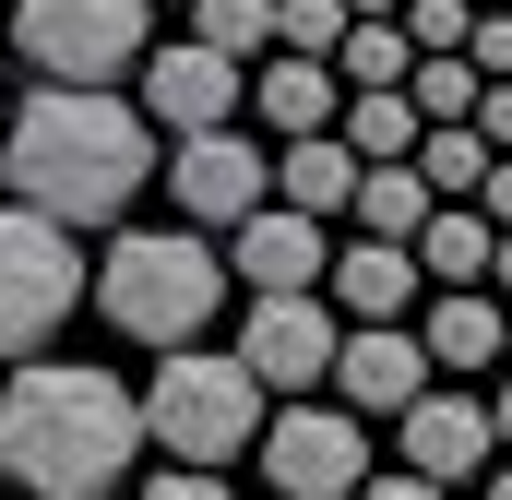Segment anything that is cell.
I'll return each instance as SVG.
<instances>
[{"mask_svg": "<svg viewBox=\"0 0 512 500\" xmlns=\"http://www.w3.org/2000/svg\"><path fill=\"white\" fill-rule=\"evenodd\" d=\"M251 465L274 477V500H358L370 489V417H346V405H274Z\"/></svg>", "mask_w": 512, "mask_h": 500, "instance_id": "7", "label": "cell"}, {"mask_svg": "<svg viewBox=\"0 0 512 500\" xmlns=\"http://www.w3.org/2000/svg\"><path fill=\"white\" fill-rule=\"evenodd\" d=\"M72 310H84V239L48 227V215H24V203H0V358L12 370L48 358V334Z\"/></svg>", "mask_w": 512, "mask_h": 500, "instance_id": "6", "label": "cell"}, {"mask_svg": "<svg viewBox=\"0 0 512 500\" xmlns=\"http://www.w3.org/2000/svg\"><path fill=\"white\" fill-rule=\"evenodd\" d=\"M334 72H346V96H405V84H417V36H405V24H358V36L334 48Z\"/></svg>", "mask_w": 512, "mask_h": 500, "instance_id": "21", "label": "cell"}, {"mask_svg": "<svg viewBox=\"0 0 512 500\" xmlns=\"http://www.w3.org/2000/svg\"><path fill=\"white\" fill-rule=\"evenodd\" d=\"M251 120H262V143H322V131H346V72L274 48L251 72Z\"/></svg>", "mask_w": 512, "mask_h": 500, "instance_id": "14", "label": "cell"}, {"mask_svg": "<svg viewBox=\"0 0 512 500\" xmlns=\"http://www.w3.org/2000/svg\"><path fill=\"white\" fill-rule=\"evenodd\" d=\"M441 393V370H429V346H417V322H346V358H334V405L346 417H417Z\"/></svg>", "mask_w": 512, "mask_h": 500, "instance_id": "11", "label": "cell"}, {"mask_svg": "<svg viewBox=\"0 0 512 500\" xmlns=\"http://www.w3.org/2000/svg\"><path fill=\"white\" fill-rule=\"evenodd\" d=\"M227 274H239L251 298H322V286H334V239H322L310 215H286V203H262L251 227L227 239Z\"/></svg>", "mask_w": 512, "mask_h": 500, "instance_id": "13", "label": "cell"}, {"mask_svg": "<svg viewBox=\"0 0 512 500\" xmlns=\"http://www.w3.org/2000/svg\"><path fill=\"white\" fill-rule=\"evenodd\" d=\"M417 274H429V298L489 286V274H501V227H489L477 203H441V215H429V239H417Z\"/></svg>", "mask_w": 512, "mask_h": 500, "instance_id": "18", "label": "cell"}, {"mask_svg": "<svg viewBox=\"0 0 512 500\" xmlns=\"http://www.w3.org/2000/svg\"><path fill=\"white\" fill-rule=\"evenodd\" d=\"M417 346H429V370L465 381V370H512V310L489 286H465V298H429L417 310Z\"/></svg>", "mask_w": 512, "mask_h": 500, "instance_id": "16", "label": "cell"}, {"mask_svg": "<svg viewBox=\"0 0 512 500\" xmlns=\"http://www.w3.org/2000/svg\"><path fill=\"white\" fill-rule=\"evenodd\" d=\"M322 298H334L346 322H405V310H429V274H417V250H405V239H346Z\"/></svg>", "mask_w": 512, "mask_h": 500, "instance_id": "15", "label": "cell"}, {"mask_svg": "<svg viewBox=\"0 0 512 500\" xmlns=\"http://www.w3.org/2000/svg\"><path fill=\"white\" fill-rule=\"evenodd\" d=\"M489 417H501V453H512V370H501V393H489Z\"/></svg>", "mask_w": 512, "mask_h": 500, "instance_id": "30", "label": "cell"}, {"mask_svg": "<svg viewBox=\"0 0 512 500\" xmlns=\"http://www.w3.org/2000/svg\"><path fill=\"white\" fill-rule=\"evenodd\" d=\"M477 215H489V227H501V239H512V155H501V167H489V191H477Z\"/></svg>", "mask_w": 512, "mask_h": 500, "instance_id": "27", "label": "cell"}, {"mask_svg": "<svg viewBox=\"0 0 512 500\" xmlns=\"http://www.w3.org/2000/svg\"><path fill=\"white\" fill-rule=\"evenodd\" d=\"M429 215H441V191H429V179H417V167H370V179H358V239H429Z\"/></svg>", "mask_w": 512, "mask_h": 500, "instance_id": "19", "label": "cell"}, {"mask_svg": "<svg viewBox=\"0 0 512 500\" xmlns=\"http://www.w3.org/2000/svg\"><path fill=\"white\" fill-rule=\"evenodd\" d=\"M179 12H191V0H179Z\"/></svg>", "mask_w": 512, "mask_h": 500, "instance_id": "33", "label": "cell"}, {"mask_svg": "<svg viewBox=\"0 0 512 500\" xmlns=\"http://www.w3.org/2000/svg\"><path fill=\"white\" fill-rule=\"evenodd\" d=\"M131 108L167 131V143H203V131H239V108H251V72H239V60H215L203 36H167V48L143 60Z\"/></svg>", "mask_w": 512, "mask_h": 500, "instance_id": "9", "label": "cell"}, {"mask_svg": "<svg viewBox=\"0 0 512 500\" xmlns=\"http://www.w3.org/2000/svg\"><path fill=\"white\" fill-rule=\"evenodd\" d=\"M477 131H489V155H512V84H489V96H477Z\"/></svg>", "mask_w": 512, "mask_h": 500, "instance_id": "26", "label": "cell"}, {"mask_svg": "<svg viewBox=\"0 0 512 500\" xmlns=\"http://www.w3.org/2000/svg\"><path fill=\"white\" fill-rule=\"evenodd\" d=\"M393 441H405V477H429V489H465V477L489 489V477H501V465H489V453H501L489 393H453V381H441V393H429V405H417Z\"/></svg>", "mask_w": 512, "mask_h": 500, "instance_id": "12", "label": "cell"}, {"mask_svg": "<svg viewBox=\"0 0 512 500\" xmlns=\"http://www.w3.org/2000/svg\"><path fill=\"white\" fill-rule=\"evenodd\" d=\"M239 358H251V381L274 405H310V393L334 381V358H346V310H334V298H251Z\"/></svg>", "mask_w": 512, "mask_h": 500, "instance_id": "8", "label": "cell"}, {"mask_svg": "<svg viewBox=\"0 0 512 500\" xmlns=\"http://www.w3.org/2000/svg\"><path fill=\"white\" fill-rule=\"evenodd\" d=\"M489 167H501V155H489V131H477V120H453V131H429V143H417V179H429L441 203H477V191H489Z\"/></svg>", "mask_w": 512, "mask_h": 500, "instance_id": "22", "label": "cell"}, {"mask_svg": "<svg viewBox=\"0 0 512 500\" xmlns=\"http://www.w3.org/2000/svg\"><path fill=\"white\" fill-rule=\"evenodd\" d=\"M143 441V393L96 358H24L0 381V477L24 500H108Z\"/></svg>", "mask_w": 512, "mask_h": 500, "instance_id": "2", "label": "cell"}, {"mask_svg": "<svg viewBox=\"0 0 512 500\" xmlns=\"http://www.w3.org/2000/svg\"><path fill=\"white\" fill-rule=\"evenodd\" d=\"M346 36H358L346 0H274V48H286V60H334Z\"/></svg>", "mask_w": 512, "mask_h": 500, "instance_id": "24", "label": "cell"}, {"mask_svg": "<svg viewBox=\"0 0 512 500\" xmlns=\"http://www.w3.org/2000/svg\"><path fill=\"white\" fill-rule=\"evenodd\" d=\"M358 155H346V131H322V143H274V203L286 215H310V227H334V215H358Z\"/></svg>", "mask_w": 512, "mask_h": 500, "instance_id": "17", "label": "cell"}, {"mask_svg": "<svg viewBox=\"0 0 512 500\" xmlns=\"http://www.w3.org/2000/svg\"><path fill=\"white\" fill-rule=\"evenodd\" d=\"M167 191H179V227H251L274 203V143L251 131H203V143H167Z\"/></svg>", "mask_w": 512, "mask_h": 500, "instance_id": "10", "label": "cell"}, {"mask_svg": "<svg viewBox=\"0 0 512 500\" xmlns=\"http://www.w3.org/2000/svg\"><path fill=\"white\" fill-rule=\"evenodd\" d=\"M191 36H203L215 60L262 72V60H274V0H191Z\"/></svg>", "mask_w": 512, "mask_h": 500, "instance_id": "23", "label": "cell"}, {"mask_svg": "<svg viewBox=\"0 0 512 500\" xmlns=\"http://www.w3.org/2000/svg\"><path fill=\"white\" fill-rule=\"evenodd\" d=\"M477 500H512V465H501V477H489V489H477Z\"/></svg>", "mask_w": 512, "mask_h": 500, "instance_id": "32", "label": "cell"}, {"mask_svg": "<svg viewBox=\"0 0 512 500\" xmlns=\"http://www.w3.org/2000/svg\"><path fill=\"white\" fill-rule=\"evenodd\" d=\"M12 60L72 96H120V72L155 60V0H12Z\"/></svg>", "mask_w": 512, "mask_h": 500, "instance_id": "5", "label": "cell"}, {"mask_svg": "<svg viewBox=\"0 0 512 500\" xmlns=\"http://www.w3.org/2000/svg\"><path fill=\"white\" fill-rule=\"evenodd\" d=\"M262 429H274V393L251 381L239 346H179V358H155V381H143V441H155L179 477H227L239 453H262Z\"/></svg>", "mask_w": 512, "mask_h": 500, "instance_id": "4", "label": "cell"}, {"mask_svg": "<svg viewBox=\"0 0 512 500\" xmlns=\"http://www.w3.org/2000/svg\"><path fill=\"white\" fill-rule=\"evenodd\" d=\"M143 179H167V131L143 120L131 96H72V84H36L12 120H0V203L48 215V227H108L120 239Z\"/></svg>", "mask_w": 512, "mask_h": 500, "instance_id": "1", "label": "cell"}, {"mask_svg": "<svg viewBox=\"0 0 512 500\" xmlns=\"http://www.w3.org/2000/svg\"><path fill=\"white\" fill-rule=\"evenodd\" d=\"M417 143H429L417 96H346V155L358 167H417Z\"/></svg>", "mask_w": 512, "mask_h": 500, "instance_id": "20", "label": "cell"}, {"mask_svg": "<svg viewBox=\"0 0 512 500\" xmlns=\"http://www.w3.org/2000/svg\"><path fill=\"white\" fill-rule=\"evenodd\" d=\"M346 12H358V24H405V0H346Z\"/></svg>", "mask_w": 512, "mask_h": 500, "instance_id": "29", "label": "cell"}, {"mask_svg": "<svg viewBox=\"0 0 512 500\" xmlns=\"http://www.w3.org/2000/svg\"><path fill=\"white\" fill-rule=\"evenodd\" d=\"M489 298H501V310H512V239H501V274H489Z\"/></svg>", "mask_w": 512, "mask_h": 500, "instance_id": "31", "label": "cell"}, {"mask_svg": "<svg viewBox=\"0 0 512 500\" xmlns=\"http://www.w3.org/2000/svg\"><path fill=\"white\" fill-rule=\"evenodd\" d=\"M358 500H453V489H429V477H405V465H393V477H370Z\"/></svg>", "mask_w": 512, "mask_h": 500, "instance_id": "28", "label": "cell"}, {"mask_svg": "<svg viewBox=\"0 0 512 500\" xmlns=\"http://www.w3.org/2000/svg\"><path fill=\"white\" fill-rule=\"evenodd\" d=\"M143 500H239V489H227V477H179V465H167V477H143Z\"/></svg>", "mask_w": 512, "mask_h": 500, "instance_id": "25", "label": "cell"}, {"mask_svg": "<svg viewBox=\"0 0 512 500\" xmlns=\"http://www.w3.org/2000/svg\"><path fill=\"white\" fill-rule=\"evenodd\" d=\"M227 286L239 274H227V250L203 239V227H120V239L96 250V310L120 322L131 346H155V358L203 346V322H215Z\"/></svg>", "mask_w": 512, "mask_h": 500, "instance_id": "3", "label": "cell"}]
</instances>
